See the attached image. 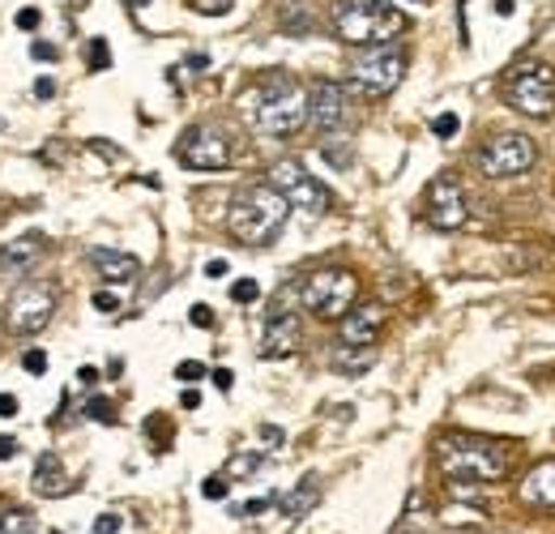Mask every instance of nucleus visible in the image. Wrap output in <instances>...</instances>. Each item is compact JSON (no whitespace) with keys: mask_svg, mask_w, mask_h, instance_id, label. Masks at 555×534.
<instances>
[{"mask_svg":"<svg viewBox=\"0 0 555 534\" xmlns=\"http://www.w3.org/2000/svg\"><path fill=\"white\" fill-rule=\"evenodd\" d=\"M244 107L266 137H295L308 125V90L286 73H270L266 81H257Z\"/></svg>","mask_w":555,"mask_h":534,"instance_id":"1","label":"nucleus"},{"mask_svg":"<svg viewBox=\"0 0 555 534\" xmlns=\"http://www.w3.org/2000/svg\"><path fill=\"white\" fill-rule=\"evenodd\" d=\"M291 218V201L278 193L274 185H248L231 198V209H227V227L240 244L248 249H266L274 244L278 231L286 227Z\"/></svg>","mask_w":555,"mask_h":534,"instance_id":"2","label":"nucleus"},{"mask_svg":"<svg viewBox=\"0 0 555 534\" xmlns=\"http://www.w3.org/2000/svg\"><path fill=\"white\" fill-rule=\"evenodd\" d=\"M508 462L513 454L487 436H440L436 441V467L444 470L449 483H495L504 479Z\"/></svg>","mask_w":555,"mask_h":534,"instance_id":"3","label":"nucleus"},{"mask_svg":"<svg viewBox=\"0 0 555 534\" xmlns=\"http://www.w3.org/2000/svg\"><path fill=\"white\" fill-rule=\"evenodd\" d=\"M402 26H406V17L389 0H338V9H334L338 39L343 43H359V48L389 43Z\"/></svg>","mask_w":555,"mask_h":534,"instance_id":"4","label":"nucleus"},{"mask_svg":"<svg viewBox=\"0 0 555 534\" xmlns=\"http://www.w3.org/2000/svg\"><path fill=\"white\" fill-rule=\"evenodd\" d=\"M354 295H359V278L350 269H317L299 282L304 308L321 321H343L354 308Z\"/></svg>","mask_w":555,"mask_h":534,"instance_id":"5","label":"nucleus"},{"mask_svg":"<svg viewBox=\"0 0 555 534\" xmlns=\"http://www.w3.org/2000/svg\"><path fill=\"white\" fill-rule=\"evenodd\" d=\"M402 77H406V52L393 48V43H376V48H367V52H359L350 61V81L367 99L393 94L402 86Z\"/></svg>","mask_w":555,"mask_h":534,"instance_id":"6","label":"nucleus"},{"mask_svg":"<svg viewBox=\"0 0 555 534\" xmlns=\"http://www.w3.org/2000/svg\"><path fill=\"white\" fill-rule=\"evenodd\" d=\"M534 158H539L534 141H530L526 134H517V129L487 137L483 145H479V154H475V163H479V171H483L487 180H513V176H526V171L534 167Z\"/></svg>","mask_w":555,"mask_h":534,"instance_id":"7","label":"nucleus"},{"mask_svg":"<svg viewBox=\"0 0 555 534\" xmlns=\"http://www.w3.org/2000/svg\"><path fill=\"white\" fill-rule=\"evenodd\" d=\"M270 185L291 201V209H304L312 218H321L330 209V189L299 158H278L274 167H270Z\"/></svg>","mask_w":555,"mask_h":534,"instance_id":"8","label":"nucleus"},{"mask_svg":"<svg viewBox=\"0 0 555 534\" xmlns=\"http://www.w3.org/2000/svg\"><path fill=\"white\" fill-rule=\"evenodd\" d=\"M52 317H56V291L48 282H22L4 304V326L22 338L39 334Z\"/></svg>","mask_w":555,"mask_h":534,"instance_id":"9","label":"nucleus"},{"mask_svg":"<svg viewBox=\"0 0 555 534\" xmlns=\"http://www.w3.org/2000/svg\"><path fill=\"white\" fill-rule=\"evenodd\" d=\"M508 103L521 116H552L555 112V73L547 65H521L508 77Z\"/></svg>","mask_w":555,"mask_h":534,"instance_id":"10","label":"nucleus"},{"mask_svg":"<svg viewBox=\"0 0 555 534\" xmlns=\"http://www.w3.org/2000/svg\"><path fill=\"white\" fill-rule=\"evenodd\" d=\"M176 154H180V163L189 171H222L231 163L235 145H231V137L222 134L218 125H193L184 134V141L176 145Z\"/></svg>","mask_w":555,"mask_h":534,"instance_id":"11","label":"nucleus"},{"mask_svg":"<svg viewBox=\"0 0 555 534\" xmlns=\"http://www.w3.org/2000/svg\"><path fill=\"white\" fill-rule=\"evenodd\" d=\"M470 218V205H466V193L453 176H436L427 185V223L436 231H462Z\"/></svg>","mask_w":555,"mask_h":534,"instance_id":"12","label":"nucleus"},{"mask_svg":"<svg viewBox=\"0 0 555 534\" xmlns=\"http://www.w3.org/2000/svg\"><path fill=\"white\" fill-rule=\"evenodd\" d=\"M308 120L321 129V134H338L343 125L350 120V99H347V86L321 77L308 86Z\"/></svg>","mask_w":555,"mask_h":534,"instance_id":"13","label":"nucleus"},{"mask_svg":"<svg viewBox=\"0 0 555 534\" xmlns=\"http://www.w3.org/2000/svg\"><path fill=\"white\" fill-rule=\"evenodd\" d=\"M299 317L291 313V308H274L270 317H266V330H261V359H286V355H295L299 351Z\"/></svg>","mask_w":555,"mask_h":534,"instance_id":"14","label":"nucleus"},{"mask_svg":"<svg viewBox=\"0 0 555 534\" xmlns=\"http://www.w3.org/2000/svg\"><path fill=\"white\" fill-rule=\"evenodd\" d=\"M380 330H385V308L380 304H359L338 321V342L343 346H376Z\"/></svg>","mask_w":555,"mask_h":534,"instance_id":"15","label":"nucleus"},{"mask_svg":"<svg viewBox=\"0 0 555 534\" xmlns=\"http://www.w3.org/2000/svg\"><path fill=\"white\" fill-rule=\"evenodd\" d=\"M517 496L534 513H555V458L526 470V479L517 483Z\"/></svg>","mask_w":555,"mask_h":534,"instance_id":"16","label":"nucleus"},{"mask_svg":"<svg viewBox=\"0 0 555 534\" xmlns=\"http://www.w3.org/2000/svg\"><path fill=\"white\" fill-rule=\"evenodd\" d=\"M86 262L99 269V278L103 282H138V274H141V262L133 257V253H120V249H90L86 253Z\"/></svg>","mask_w":555,"mask_h":534,"instance_id":"17","label":"nucleus"},{"mask_svg":"<svg viewBox=\"0 0 555 534\" xmlns=\"http://www.w3.org/2000/svg\"><path fill=\"white\" fill-rule=\"evenodd\" d=\"M30 487H35L39 496H48V500H56V496H69L73 483H69V474H65V462H61V454H39V462H35V474H30Z\"/></svg>","mask_w":555,"mask_h":534,"instance_id":"18","label":"nucleus"},{"mask_svg":"<svg viewBox=\"0 0 555 534\" xmlns=\"http://www.w3.org/2000/svg\"><path fill=\"white\" fill-rule=\"evenodd\" d=\"M39 257H43V236L39 231H26V236H17L13 244L0 249V269L4 274H26Z\"/></svg>","mask_w":555,"mask_h":534,"instance_id":"19","label":"nucleus"},{"mask_svg":"<svg viewBox=\"0 0 555 534\" xmlns=\"http://www.w3.org/2000/svg\"><path fill=\"white\" fill-rule=\"evenodd\" d=\"M317 500H321V479H317V474H304L299 487H291V492L278 500V509L295 522V518H308V513L317 509Z\"/></svg>","mask_w":555,"mask_h":534,"instance_id":"20","label":"nucleus"},{"mask_svg":"<svg viewBox=\"0 0 555 534\" xmlns=\"http://www.w3.org/2000/svg\"><path fill=\"white\" fill-rule=\"evenodd\" d=\"M376 364V346H334V368L343 372V377H359V372H367Z\"/></svg>","mask_w":555,"mask_h":534,"instance_id":"21","label":"nucleus"},{"mask_svg":"<svg viewBox=\"0 0 555 534\" xmlns=\"http://www.w3.org/2000/svg\"><path fill=\"white\" fill-rule=\"evenodd\" d=\"M261 462H266L261 454H235L222 474H227V479H248V474H257V470H261Z\"/></svg>","mask_w":555,"mask_h":534,"instance_id":"22","label":"nucleus"},{"mask_svg":"<svg viewBox=\"0 0 555 534\" xmlns=\"http://www.w3.org/2000/svg\"><path fill=\"white\" fill-rule=\"evenodd\" d=\"M35 531V518L26 513V509H9V513H0V534H30Z\"/></svg>","mask_w":555,"mask_h":534,"instance_id":"23","label":"nucleus"},{"mask_svg":"<svg viewBox=\"0 0 555 534\" xmlns=\"http://www.w3.org/2000/svg\"><path fill=\"white\" fill-rule=\"evenodd\" d=\"M86 61L94 73H103V68H112V52H107V39H90V48H86Z\"/></svg>","mask_w":555,"mask_h":534,"instance_id":"24","label":"nucleus"},{"mask_svg":"<svg viewBox=\"0 0 555 534\" xmlns=\"http://www.w3.org/2000/svg\"><path fill=\"white\" fill-rule=\"evenodd\" d=\"M321 154H325V158H330V163H334L338 171H347V167H350V145H347V141H343V137H334V141H325V150H321Z\"/></svg>","mask_w":555,"mask_h":534,"instance_id":"25","label":"nucleus"},{"mask_svg":"<svg viewBox=\"0 0 555 534\" xmlns=\"http://www.w3.org/2000/svg\"><path fill=\"white\" fill-rule=\"evenodd\" d=\"M231 300H235V304H257V300H261L257 278H240V282L231 287Z\"/></svg>","mask_w":555,"mask_h":534,"instance_id":"26","label":"nucleus"},{"mask_svg":"<svg viewBox=\"0 0 555 534\" xmlns=\"http://www.w3.org/2000/svg\"><path fill=\"white\" fill-rule=\"evenodd\" d=\"M206 377V364H197V359H184V364H176V381L180 385H197Z\"/></svg>","mask_w":555,"mask_h":534,"instance_id":"27","label":"nucleus"},{"mask_svg":"<svg viewBox=\"0 0 555 534\" xmlns=\"http://www.w3.org/2000/svg\"><path fill=\"white\" fill-rule=\"evenodd\" d=\"M227 492H231V479H227V474H214V479L202 483V496H206V500H227Z\"/></svg>","mask_w":555,"mask_h":534,"instance_id":"28","label":"nucleus"},{"mask_svg":"<svg viewBox=\"0 0 555 534\" xmlns=\"http://www.w3.org/2000/svg\"><path fill=\"white\" fill-rule=\"evenodd\" d=\"M457 129H462V120H457L453 112H440V116L431 120V134H436V137H453Z\"/></svg>","mask_w":555,"mask_h":534,"instance_id":"29","label":"nucleus"},{"mask_svg":"<svg viewBox=\"0 0 555 534\" xmlns=\"http://www.w3.org/2000/svg\"><path fill=\"white\" fill-rule=\"evenodd\" d=\"M125 531V518L120 513H99L94 518V534H120Z\"/></svg>","mask_w":555,"mask_h":534,"instance_id":"30","label":"nucleus"},{"mask_svg":"<svg viewBox=\"0 0 555 534\" xmlns=\"http://www.w3.org/2000/svg\"><path fill=\"white\" fill-rule=\"evenodd\" d=\"M22 368H26L30 377H43V372H48V355H43V351H26V355H22Z\"/></svg>","mask_w":555,"mask_h":534,"instance_id":"31","label":"nucleus"},{"mask_svg":"<svg viewBox=\"0 0 555 534\" xmlns=\"http://www.w3.org/2000/svg\"><path fill=\"white\" fill-rule=\"evenodd\" d=\"M270 505H274V496H257V500L240 505V509H235V518H261V513H266Z\"/></svg>","mask_w":555,"mask_h":534,"instance_id":"32","label":"nucleus"},{"mask_svg":"<svg viewBox=\"0 0 555 534\" xmlns=\"http://www.w3.org/2000/svg\"><path fill=\"white\" fill-rule=\"evenodd\" d=\"M86 415H90V419H99V423H112V419H116V415H112V402L107 398H90Z\"/></svg>","mask_w":555,"mask_h":534,"instance_id":"33","label":"nucleus"},{"mask_svg":"<svg viewBox=\"0 0 555 534\" xmlns=\"http://www.w3.org/2000/svg\"><path fill=\"white\" fill-rule=\"evenodd\" d=\"M193 9L206 17H222V13H231V0H193Z\"/></svg>","mask_w":555,"mask_h":534,"instance_id":"34","label":"nucleus"},{"mask_svg":"<svg viewBox=\"0 0 555 534\" xmlns=\"http://www.w3.org/2000/svg\"><path fill=\"white\" fill-rule=\"evenodd\" d=\"M90 304H94L99 313H116V308H120V295H116V291H94Z\"/></svg>","mask_w":555,"mask_h":534,"instance_id":"35","label":"nucleus"},{"mask_svg":"<svg viewBox=\"0 0 555 534\" xmlns=\"http://www.w3.org/2000/svg\"><path fill=\"white\" fill-rule=\"evenodd\" d=\"M189 321H193L197 330H214V313H209V304H193V313H189Z\"/></svg>","mask_w":555,"mask_h":534,"instance_id":"36","label":"nucleus"},{"mask_svg":"<svg viewBox=\"0 0 555 534\" xmlns=\"http://www.w3.org/2000/svg\"><path fill=\"white\" fill-rule=\"evenodd\" d=\"M30 56H35V61H56V48L43 43V39H35V43H30Z\"/></svg>","mask_w":555,"mask_h":534,"instance_id":"37","label":"nucleus"},{"mask_svg":"<svg viewBox=\"0 0 555 534\" xmlns=\"http://www.w3.org/2000/svg\"><path fill=\"white\" fill-rule=\"evenodd\" d=\"M209 377H214V385H218V390H222V394H227V390H231V385H235V372H231V368H214V372H209Z\"/></svg>","mask_w":555,"mask_h":534,"instance_id":"38","label":"nucleus"},{"mask_svg":"<svg viewBox=\"0 0 555 534\" xmlns=\"http://www.w3.org/2000/svg\"><path fill=\"white\" fill-rule=\"evenodd\" d=\"M22 410V402L13 398V394H0V419H13Z\"/></svg>","mask_w":555,"mask_h":534,"instance_id":"39","label":"nucleus"},{"mask_svg":"<svg viewBox=\"0 0 555 534\" xmlns=\"http://www.w3.org/2000/svg\"><path fill=\"white\" fill-rule=\"evenodd\" d=\"M22 454V445L13 441V436H0V462H9V458H17Z\"/></svg>","mask_w":555,"mask_h":534,"instance_id":"40","label":"nucleus"},{"mask_svg":"<svg viewBox=\"0 0 555 534\" xmlns=\"http://www.w3.org/2000/svg\"><path fill=\"white\" fill-rule=\"evenodd\" d=\"M17 26H22V30H35V26H39V9H22V13H17Z\"/></svg>","mask_w":555,"mask_h":534,"instance_id":"41","label":"nucleus"},{"mask_svg":"<svg viewBox=\"0 0 555 534\" xmlns=\"http://www.w3.org/2000/svg\"><path fill=\"white\" fill-rule=\"evenodd\" d=\"M261 441H270V449H278V445H282L286 436H282V428H274V423H266V428H261Z\"/></svg>","mask_w":555,"mask_h":534,"instance_id":"42","label":"nucleus"},{"mask_svg":"<svg viewBox=\"0 0 555 534\" xmlns=\"http://www.w3.org/2000/svg\"><path fill=\"white\" fill-rule=\"evenodd\" d=\"M35 94H39V99H52V94H56V81H52V77H39V81H35Z\"/></svg>","mask_w":555,"mask_h":534,"instance_id":"43","label":"nucleus"},{"mask_svg":"<svg viewBox=\"0 0 555 534\" xmlns=\"http://www.w3.org/2000/svg\"><path fill=\"white\" fill-rule=\"evenodd\" d=\"M222 274H227V262H222V257H214V262L206 266V278H222Z\"/></svg>","mask_w":555,"mask_h":534,"instance_id":"44","label":"nucleus"},{"mask_svg":"<svg viewBox=\"0 0 555 534\" xmlns=\"http://www.w3.org/2000/svg\"><path fill=\"white\" fill-rule=\"evenodd\" d=\"M77 381H81V385H94V381H99V368H81Z\"/></svg>","mask_w":555,"mask_h":534,"instance_id":"45","label":"nucleus"},{"mask_svg":"<svg viewBox=\"0 0 555 534\" xmlns=\"http://www.w3.org/2000/svg\"><path fill=\"white\" fill-rule=\"evenodd\" d=\"M197 406H202V394L189 390V394H184V410H197Z\"/></svg>","mask_w":555,"mask_h":534,"instance_id":"46","label":"nucleus"},{"mask_svg":"<svg viewBox=\"0 0 555 534\" xmlns=\"http://www.w3.org/2000/svg\"><path fill=\"white\" fill-rule=\"evenodd\" d=\"M133 4H138V9H141V4H145V0H133Z\"/></svg>","mask_w":555,"mask_h":534,"instance_id":"47","label":"nucleus"},{"mask_svg":"<svg viewBox=\"0 0 555 534\" xmlns=\"http://www.w3.org/2000/svg\"><path fill=\"white\" fill-rule=\"evenodd\" d=\"M52 534H61V531H52Z\"/></svg>","mask_w":555,"mask_h":534,"instance_id":"48","label":"nucleus"}]
</instances>
